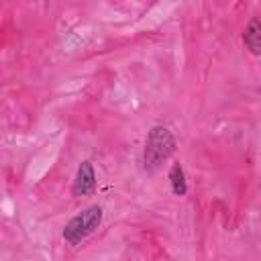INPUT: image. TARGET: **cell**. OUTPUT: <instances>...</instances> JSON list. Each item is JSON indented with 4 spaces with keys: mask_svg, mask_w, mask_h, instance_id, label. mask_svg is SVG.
Instances as JSON below:
<instances>
[{
    "mask_svg": "<svg viewBox=\"0 0 261 261\" xmlns=\"http://www.w3.org/2000/svg\"><path fill=\"white\" fill-rule=\"evenodd\" d=\"M243 41H245V45L249 47V51L253 55H259V51H261V22H259L257 16L249 20V24L245 29V35H243Z\"/></svg>",
    "mask_w": 261,
    "mask_h": 261,
    "instance_id": "obj_4",
    "label": "cell"
},
{
    "mask_svg": "<svg viewBox=\"0 0 261 261\" xmlns=\"http://www.w3.org/2000/svg\"><path fill=\"white\" fill-rule=\"evenodd\" d=\"M102 222V208L100 206H90L84 212H80L77 216H73L65 228H63V239L69 245H77L82 243L86 237H90Z\"/></svg>",
    "mask_w": 261,
    "mask_h": 261,
    "instance_id": "obj_2",
    "label": "cell"
},
{
    "mask_svg": "<svg viewBox=\"0 0 261 261\" xmlns=\"http://www.w3.org/2000/svg\"><path fill=\"white\" fill-rule=\"evenodd\" d=\"M173 149H175L173 133L167 126H153L147 135L145 151H143L145 169H149V171L157 169L173 153Z\"/></svg>",
    "mask_w": 261,
    "mask_h": 261,
    "instance_id": "obj_1",
    "label": "cell"
},
{
    "mask_svg": "<svg viewBox=\"0 0 261 261\" xmlns=\"http://www.w3.org/2000/svg\"><path fill=\"white\" fill-rule=\"evenodd\" d=\"M96 188V173H94V167L90 161H82L80 167H77V173H75V179H73V196H88L92 194Z\"/></svg>",
    "mask_w": 261,
    "mask_h": 261,
    "instance_id": "obj_3",
    "label": "cell"
},
{
    "mask_svg": "<svg viewBox=\"0 0 261 261\" xmlns=\"http://www.w3.org/2000/svg\"><path fill=\"white\" fill-rule=\"evenodd\" d=\"M169 184H171V192L175 196H184L188 186H186V175H184V167L179 163H173L169 169Z\"/></svg>",
    "mask_w": 261,
    "mask_h": 261,
    "instance_id": "obj_5",
    "label": "cell"
}]
</instances>
